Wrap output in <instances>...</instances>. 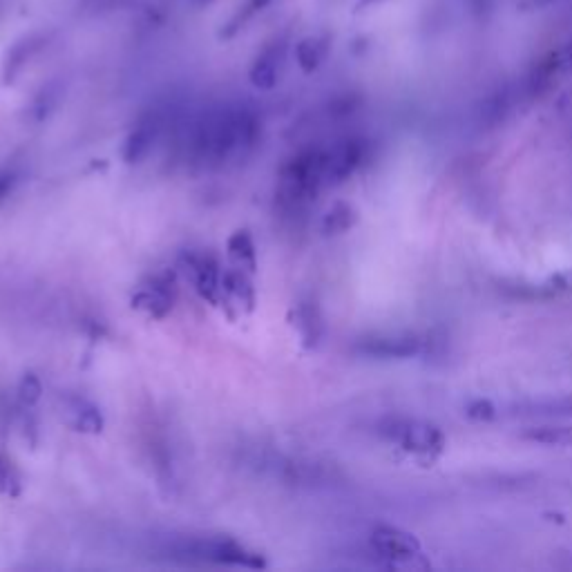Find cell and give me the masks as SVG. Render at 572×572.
Returning <instances> with one entry per match:
<instances>
[{
    "mask_svg": "<svg viewBox=\"0 0 572 572\" xmlns=\"http://www.w3.org/2000/svg\"><path fill=\"white\" fill-rule=\"evenodd\" d=\"M380 434L387 441L403 447L405 452L418 456H436L445 450V436L436 425L425 421H409V418H389L380 425Z\"/></svg>",
    "mask_w": 572,
    "mask_h": 572,
    "instance_id": "6da1fadb",
    "label": "cell"
},
{
    "mask_svg": "<svg viewBox=\"0 0 572 572\" xmlns=\"http://www.w3.org/2000/svg\"><path fill=\"white\" fill-rule=\"evenodd\" d=\"M186 552L190 557L202 561H215L226 566H244V568H262L264 561L255 552L246 550L233 539H197L186 543Z\"/></svg>",
    "mask_w": 572,
    "mask_h": 572,
    "instance_id": "7a4b0ae2",
    "label": "cell"
},
{
    "mask_svg": "<svg viewBox=\"0 0 572 572\" xmlns=\"http://www.w3.org/2000/svg\"><path fill=\"white\" fill-rule=\"evenodd\" d=\"M371 548H374L380 559L389 561V564H409L418 555H421V543L409 532L392 528V526H380L371 532Z\"/></svg>",
    "mask_w": 572,
    "mask_h": 572,
    "instance_id": "3957f363",
    "label": "cell"
},
{
    "mask_svg": "<svg viewBox=\"0 0 572 572\" xmlns=\"http://www.w3.org/2000/svg\"><path fill=\"white\" fill-rule=\"evenodd\" d=\"M365 159V143L360 139H347L338 143L336 148L327 150V181H345L356 173V168Z\"/></svg>",
    "mask_w": 572,
    "mask_h": 572,
    "instance_id": "277c9868",
    "label": "cell"
},
{
    "mask_svg": "<svg viewBox=\"0 0 572 572\" xmlns=\"http://www.w3.org/2000/svg\"><path fill=\"white\" fill-rule=\"evenodd\" d=\"M286 56V43L284 41H273L264 47V50L257 54V59L253 61L251 68V83L260 90H273L275 83L280 79L282 65Z\"/></svg>",
    "mask_w": 572,
    "mask_h": 572,
    "instance_id": "5b68a950",
    "label": "cell"
},
{
    "mask_svg": "<svg viewBox=\"0 0 572 572\" xmlns=\"http://www.w3.org/2000/svg\"><path fill=\"white\" fill-rule=\"evenodd\" d=\"M360 351H365V354L369 356H380V358H409L421 351V340L414 336L374 338V340L362 342Z\"/></svg>",
    "mask_w": 572,
    "mask_h": 572,
    "instance_id": "8992f818",
    "label": "cell"
},
{
    "mask_svg": "<svg viewBox=\"0 0 572 572\" xmlns=\"http://www.w3.org/2000/svg\"><path fill=\"white\" fill-rule=\"evenodd\" d=\"M190 271L195 275V286L204 298L215 300L219 291H222V273L215 257L211 255H193L190 257Z\"/></svg>",
    "mask_w": 572,
    "mask_h": 572,
    "instance_id": "52a82bcc",
    "label": "cell"
},
{
    "mask_svg": "<svg viewBox=\"0 0 572 572\" xmlns=\"http://www.w3.org/2000/svg\"><path fill=\"white\" fill-rule=\"evenodd\" d=\"M43 43H45L43 34H30V36H23L21 41L9 47V52L5 56V63H3L5 83L12 81L14 76L23 70V65L30 61L38 50H41Z\"/></svg>",
    "mask_w": 572,
    "mask_h": 572,
    "instance_id": "ba28073f",
    "label": "cell"
},
{
    "mask_svg": "<svg viewBox=\"0 0 572 572\" xmlns=\"http://www.w3.org/2000/svg\"><path fill=\"white\" fill-rule=\"evenodd\" d=\"M329 47L331 45L327 36H307L295 45V59H298V65L304 72L311 74L320 68L324 59H327Z\"/></svg>",
    "mask_w": 572,
    "mask_h": 572,
    "instance_id": "9c48e42d",
    "label": "cell"
},
{
    "mask_svg": "<svg viewBox=\"0 0 572 572\" xmlns=\"http://www.w3.org/2000/svg\"><path fill=\"white\" fill-rule=\"evenodd\" d=\"M155 139H157L155 121L152 119L141 121L139 126L130 132V137L126 141V148H123V157H126V161H130V164L141 161L150 152Z\"/></svg>",
    "mask_w": 572,
    "mask_h": 572,
    "instance_id": "30bf717a",
    "label": "cell"
},
{
    "mask_svg": "<svg viewBox=\"0 0 572 572\" xmlns=\"http://www.w3.org/2000/svg\"><path fill=\"white\" fill-rule=\"evenodd\" d=\"M271 0H244V3L235 9L233 16L222 25V32L219 38H233L237 32L244 30V25H249L253 18L262 12V9L269 5Z\"/></svg>",
    "mask_w": 572,
    "mask_h": 572,
    "instance_id": "8fae6325",
    "label": "cell"
},
{
    "mask_svg": "<svg viewBox=\"0 0 572 572\" xmlns=\"http://www.w3.org/2000/svg\"><path fill=\"white\" fill-rule=\"evenodd\" d=\"M135 304L139 309L152 313V316H164V313H168L170 307H173V300H170V293L164 286H148V289H143L137 295Z\"/></svg>",
    "mask_w": 572,
    "mask_h": 572,
    "instance_id": "7c38bea8",
    "label": "cell"
},
{
    "mask_svg": "<svg viewBox=\"0 0 572 572\" xmlns=\"http://www.w3.org/2000/svg\"><path fill=\"white\" fill-rule=\"evenodd\" d=\"M228 255L233 257V262L240 266V269L253 271L255 269V244L251 240V235L246 231L235 233L228 242Z\"/></svg>",
    "mask_w": 572,
    "mask_h": 572,
    "instance_id": "4fadbf2b",
    "label": "cell"
},
{
    "mask_svg": "<svg viewBox=\"0 0 572 572\" xmlns=\"http://www.w3.org/2000/svg\"><path fill=\"white\" fill-rule=\"evenodd\" d=\"M70 412H72V423L76 429H81V432H90V434L101 432L103 418L97 407L88 405L85 400H76Z\"/></svg>",
    "mask_w": 572,
    "mask_h": 572,
    "instance_id": "5bb4252c",
    "label": "cell"
},
{
    "mask_svg": "<svg viewBox=\"0 0 572 572\" xmlns=\"http://www.w3.org/2000/svg\"><path fill=\"white\" fill-rule=\"evenodd\" d=\"M356 224V211L349 204H336L331 211L324 215V233L338 235L349 231Z\"/></svg>",
    "mask_w": 572,
    "mask_h": 572,
    "instance_id": "9a60e30c",
    "label": "cell"
},
{
    "mask_svg": "<svg viewBox=\"0 0 572 572\" xmlns=\"http://www.w3.org/2000/svg\"><path fill=\"white\" fill-rule=\"evenodd\" d=\"M222 291H226L237 304H253V289L251 282L244 278L242 273H226L222 278Z\"/></svg>",
    "mask_w": 572,
    "mask_h": 572,
    "instance_id": "2e32d148",
    "label": "cell"
},
{
    "mask_svg": "<svg viewBox=\"0 0 572 572\" xmlns=\"http://www.w3.org/2000/svg\"><path fill=\"white\" fill-rule=\"evenodd\" d=\"M530 441L550 443V445H570L572 443V427H539L530 429L526 434Z\"/></svg>",
    "mask_w": 572,
    "mask_h": 572,
    "instance_id": "e0dca14e",
    "label": "cell"
},
{
    "mask_svg": "<svg viewBox=\"0 0 572 572\" xmlns=\"http://www.w3.org/2000/svg\"><path fill=\"white\" fill-rule=\"evenodd\" d=\"M528 414H543V416H572V396H564L557 400H541L530 407Z\"/></svg>",
    "mask_w": 572,
    "mask_h": 572,
    "instance_id": "ac0fdd59",
    "label": "cell"
},
{
    "mask_svg": "<svg viewBox=\"0 0 572 572\" xmlns=\"http://www.w3.org/2000/svg\"><path fill=\"white\" fill-rule=\"evenodd\" d=\"M465 414L474 418V421H492L497 416V407L490 400H474V403L465 407Z\"/></svg>",
    "mask_w": 572,
    "mask_h": 572,
    "instance_id": "d6986e66",
    "label": "cell"
},
{
    "mask_svg": "<svg viewBox=\"0 0 572 572\" xmlns=\"http://www.w3.org/2000/svg\"><path fill=\"white\" fill-rule=\"evenodd\" d=\"M18 394H21V400L23 403H27V405H32V403H36L38 398H41V394H43V387H41V380H38L36 376H25L23 378V383H21V387H18Z\"/></svg>",
    "mask_w": 572,
    "mask_h": 572,
    "instance_id": "ffe728a7",
    "label": "cell"
},
{
    "mask_svg": "<svg viewBox=\"0 0 572 572\" xmlns=\"http://www.w3.org/2000/svg\"><path fill=\"white\" fill-rule=\"evenodd\" d=\"M18 488V481H16V476H14V470L9 467V463L0 456V492H16Z\"/></svg>",
    "mask_w": 572,
    "mask_h": 572,
    "instance_id": "44dd1931",
    "label": "cell"
},
{
    "mask_svg": "<svg viewBox=\"0 0 572 572\" xmlns=\"http://www.w3.org/2000/svg\"><path fill=\"white\" fill-rule=\"evenodd\" d=\"M12 175L9 173H0V199H3L7 193H9V188H12Z\"/></svg>",
    "mask_w": 572,
    "mask_h": 572,
    "instance_id": "7402d4cb",
    "label": "cell"
},
{
    "mask_svg": "<svg viewBox=\"0 0 572 572\" xmlns=\"http://www.w3.org/2000/svg\"><path fill=\"white\" fill-rule=\"evenodd\" d=\"M195 3L197 5H208V3H211V0H195Z\"/></svg>",
    "mask_w": 572,
    "mask_h": 572,
    "instance_id": "603a6c76",
    "label": "cell"
},
{
    "mask_svg": "<svg viewBox=\"0 0 572 572\" xmlns=\"http://www.w3.org/2000/svg\"><path fill=\"white\" fill-rule=\"evenodd\" d=\"M570 63H572V47H570Z\"/></svg>",
    "mask_w": 572,
    "mask_h": 572,
    "instance_id": "cb8c5ba5",
    "label": "cell"
},
{
    "mask_svg": "<svg viewBox=\"0 0 572 572\" xmlns=\"http://www.w3.org/2000/svg\"><path fill=\"white\" fill-rule=\"evenodd\" d=\"M539 3H548V0H539Z\"/></svg>",
    "mask_w": 572,
    "mask_h": 572,
    "instance_id": "d4e9b609",
    "label": "cell"
}]
</instances>
